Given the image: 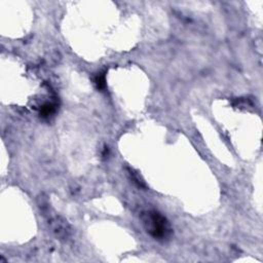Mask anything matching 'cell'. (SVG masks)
<instances>
[{
    "mask_svg": "<svg viewBox=\"0 0 263 263\" xmlns=\"http://www.w3.org/2000/svg\"><path fill=\"white\" fill-rule=\"evenodd\" d=\"M148 222L150 224V232L155 237L165 236L167 231V226H166V221L162 216H160L157 213H149Z\"/></svg>",
    "mask_w": 263,
    "mask_h": 263,
    "instance_id": "6da1fadb",
    "label": "cell"
}]
</instances>
